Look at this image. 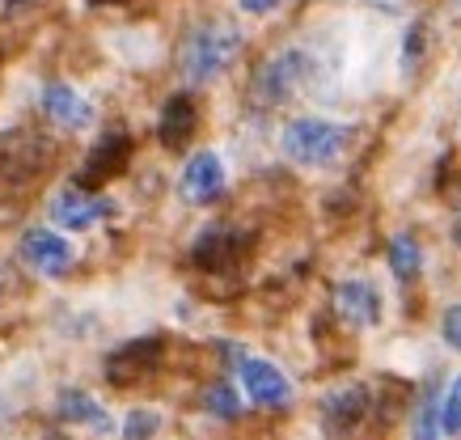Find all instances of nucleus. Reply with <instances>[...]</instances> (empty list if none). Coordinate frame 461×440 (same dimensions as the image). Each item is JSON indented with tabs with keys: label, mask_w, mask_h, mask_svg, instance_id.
Masks as SVG:
<instances>
[{
	"label": "nucleus",
	"mask_w": 461,
	"mask_h": 440,
	"mask_svg": "<svg viewBox=\"0 0 461 440\" xmlns=\"http://www.w3.org/2000/svg\"><path fill=\"white\" fill-rule=\"evenodd\" d=\"M42 114L59 123V128H89L94 123V106L81 98L72 85H47L42 89Z\"/></svg>",
	"instance_id": "13"
},
{
	"label": "nucleus",
	"mask_w": 461,
	"mask_h": 440,
	"mask_svg": "<svg viewBox=\"0 0 461 440\" xmlns=\"http://www.w3.org/2000/svg\"><path fill=\"white\" fill-rule=\"evenodd\" d=\"M335 305H339V313H343V322H351V327H377L381 322V297L368 280L339 284Z\"/></svg>",
	"instance_id": "12"
},
{
	"label": "nucleus",
	"mask_w": 461,
	"mask_h": 440,
	"mask_svg": "<svg viewBox=\"0 0 461 440\" xmlns=\"http://www.w3.org/2000/svg\"><path fill=\"white\" fill-rule=\"evenodd\" d=\"M22 258H26L30 271H39V275H68L72 267V246L59 238L56 229H30L26 238H22Z\"/></svg>",
	"instance_id": "6"
},
{
	"label": "nucleus",
	"mask_w": 461,
	"mask_h": 440,
	"mask_svg": "<svg viewBox=\"0 0 461 440\" xmlns=\"http://www.w3.org/2000/svg\"><path fill=\"white\" fill-rule=\"evenodd\" d=\"M195 131V102L191 98H169L166 111H161V123H157V136L166 148H182Z\"/></svg>",
	"instance_id": "16"
},
{
	"label": "nucleus",
	"mask_w": 461,
	"mask_h": 440,
	"mask_svg": "<svg viewBox=\"0 0 461 440\" xmlns=\"http://www.w3.org/2000/svg\"><path fill=\"white\" fill-rule=\"evenodd\" d=\"M157 427H161V415L153 407H136V411L123 419V440H153Z\"/></svg>",
	"instance_id": "18"
},
{
	"label": "nucleus",
	"mask_w": 461,
	"mask_h": 440,
	"mask_svg": "<svg viewBox=\"0 0 461 440\" xmlns=\"http://www.w3.org/2000/svg\"><path fill=\"white\" fill-rule=\"evenodd\" d=\"M102 216H111V199H98L89 195V191H81V186H72V191H64V195L56 199V220L64 229H94L102 220Z\"/></svg>",
	"instance_id": "14"
},
{
	"label": "nucleus",
	"mask_w": 461,
	"mask_h": 440,
	"mask_svg": "<svg viewBox=\"0 0 461 440\" xmlns=\"http://www.w3.org/2000/svg\"><path fill=\"white\" fill-rule=\"evenodd\" d=\"M241 385H246V394H250L258 407H284V402L293 398L288 377H284L271 360H258V355H246V360H241Z\"/></svg>",
	"instance_id": "8"
},
{
	"label": "nucleus",
	"mask_w": 461,
	"mask_h": 440,
	"mask_svg": "<svg viewBox=\"0 0 461 440\" xmlns=\"http://www.w3.org/2000/svg\"><path fill=\"white\" fill-rule=\"evenodd\" d=\"M440 432L445 436H461V377H453L440 402Z\"/></svg>",
	"instance_id": "19"
},
{
	"label": "nucleus",
	"mask_w": 461,
	"mask_h": 440,
	"mask_svg": "<svg viewBox=\"0 0 461 440\" xmlns=\"http://www.w3.org/2000/svg\"><path fill=\"white\" fill-rule=\"evenodd\" d=\"M368 390L364 385H343V390H330V394L321 398V427H326V436L330 440H348L356 427L364 424V415H368Z\"/></svg>",
	"instance_id": "5"
},
{
	"label": "nucleus",
	"mask_w": 461,
	"mask_h": 440,
	"mask_svg": "<svg viewBox=\"0 0 461 440\" xmlns=\"http://www.w3.org/2000/svg\"><path fill=\"white\" fill-rule=\"evenodd\" d=\"M241 51V30L229 22H208L191 34V43L182 47V72L191 81H212L216 72H224Z\"/></svg>",
	"instance_id": "1"
},
{
	"label": "nucleus",
	"mask_w": 461,
	"mask_h": 440,
	"mask_svg": "<svg viewBox=\"0 0 461 440\" xmlns=\"http://www.w3.org/2000/svg\"><path fill=\"white\" fill-rule=\"evenodd\" d=\"M157 360H161V339H136L119 347V352L106 360V382L111 385H136L140 377L157 369Z\"/></svg>",
	"instance_id": "10"
},
{
	"label": "nucleus",
	"mask_w": 461,
	"mask_h": 440,
	"mask_svg": "<svg viewBox=\"0 0 461 440\" xmlns=\"http://www.w3.org/2000/svg\"><path fill=\"white\" fill-rule=\"evenodd\" d=\"M30 4H39V0H5V9L14 13V9H30Z\"/></svg>",
	"instance_id": "24"
},
{
	"label": "nucleus",
	"mask_w": 461,
	"mask_h": 440,
	"mask_svg": "<svg viewBox=\"0 0 461 440\" xmlns=\"http://www.w3.org/2000/svg\"><path fill=\"white\" fill-rule=\"evenodd\" d=\"M127 157H131V140H127L123 131L102 136V140L89 148V157H85V170L77 174V186H81V191H94V186L111 183L114 174L127 166Z\"/></svg>",
	"instance_id": "7"
},
{
	"label": "nucleus",
	"mask_w": 461,
	"mask_h": 440,
	"mask_svg": "<svg viewBox=\"0 0 461 440\" xmlns=\"http://www.w3.org/2000/svg\"><path fill=\"white\" fill-rule=\"evenodd\" d=\"M415 440H440V407H436L432 398L415 415Z\"/></svg>",
	"instance_id": "21"
},
{
	"label": "nucleus",
	"mask_w": 461,
	"mask_h": 440,
	"mask_svg": "<svg viewBox=\"0 0 461 440\" xmlns=\"http://www.w3.org/2000/svg\"><path fill=\"white\" fill-rule=\"evenodd\" d=\"M224 191V166L216 153H199L186 161L182 170V195L191 203H212V199Z\"/></svg>",
	"instance_id": "11"
},
{
	"label": "nucleus",
	"mask_w": 461,
	"mask_h": 440,
	"mask_svg": "<svg viewBox=\"0 0 461 440\" xmlns=\"http://www.w3.org/2000/svg\"><path fill=\"white\" fill-rule=\"evenodd\" d=\"M51 166V140L34 128H14L0 136V174L9 183H30Z\"/></svg>",
	"instance_id": "3"
},
{
	"label": "nucleus",
	"mask_w": 461,
	"mask_h": 440,
	"mask_svg": "<svg viewBox=\"0 0 461 440\" xmlns=\"http://www.w3.org/2000/svg\"><path fill=\"white\" fill-rule=\"evenodd\" d=\"M42 440H68V436H59V432H47V436H42Z\"/></svg>",
	"instance_id": "26"
},
{
	"label": "nucleus",
	"mask_w": 461,
	"mask_h": 440,
	"mask_svg": "<svg viewBox=\"0 0 461 440\" xmlns=\"http://www.w3.org/2000/svg\"><path fill=\"white\" fill-rule=\"evenodd\" d=\"M453 242L461 246V216H457V225H453Z\"/></svg>",
	"instance_id": "25"
},
{
	"label": "nucleus",
	"mask_w": 461,
	"mask_h": 440,
	"mask_svg": "<svg viewBox=\"0 0 461 440\" xmlns=\"http://www.w3.org/2000/svg\"><path fill=\"white\" fill-rule=\"evenodd\" d=\"M56 411L64 424H77V427H94V432H111V415L102 411V402L94 394H85V390H59V402Z\"/></svg>",
	"instance_id": "15"
},
{
	"label": "nucleus",
	"mask_w": 461,
	"mask_h": 440,
	"mask_svg": "<svg viewBox=\"0 0 461 440\" xmlns=\"http://www.w3.org/2000/svg\"><path fill=\"white\" fill-rule=\"evenodd\" d=\"M203 407H208L212 415H221V419H233V415L241 411V398L229 390V385H212L208 398H203Z\"/></svg>",
	"instance_id": "20"
},
{
	"label": "nucleus",
	"mask_w": 461,
	"mask_h": 440,
	"mask_svg": "<svg viewBox=\"0 0 461 440\" xmlns=\"http://www.w3.org/2000/svg\"><path fill=\"white\" fill-rule=\"evenodd\" d=\"M305 76H309V56H305V51H280V56H276L263 72H258L254 94H258V102L276 106V102H288V98H293Z\"/></svg>",
	"instance_id": "4"
},
{
	"label": "nucleus",
	"mask_w": 461,
	"mask_h": 440,
	"mask_svg": "<svg viewBox=\"0 0 461 440\" xmlns=\"http://www.w3.org/2000/svg\"><path fill=\"white\" fill-rule=\"evenodd\" d=\"M348 148V128H339L330 119H296L284 131V153L296 166H330Z\"/></svg>",
	"instance_id": "2"
},
{
	"label": "nucleus",
	"mask_w": 461,
	"mask_h": 440,
	"mask_svg": "<svg viewBox=\"0 0 461 440\" xmlns=\"http://www.w3.org/2000/svg\"><path fill=\"white\" fill-rule=\"evenodd\" d=\"M238 4L246 9V13H271V9H276L280 0H238Z\"/></svg>",
	"instance_id": "23"
},
{
	"label": "nucleus",
	"mask_w": 461,
	"mask_h": 440,
	"mask_svg": "<svg viewBox=\"0 0 461 440\" xmlns=\"http://www.w3.org/2000/svg\"><path fill=\"white\" fill-rule=\"evenodd\" d=\"M246 246H250V238L241 233V229L233 225H212L203 238L195 242V250H191V258H195L203 271H221L229 267V263H238L241 255H246Z\"/></svg>",
	"instance_id": "9"
},
{
	"label": "nucleus",
	"mask_w": 461,
	"mask_h": 440,
	"mask_svg": "<svg viewBox=\"0 0 461 440\" xmlns=\"http://www.w3.org/2000/svg\"><path fill=\"white\" fill-rule=\"evenodd\" d=\"M440 335H445L448 347H457V352H461V305H453V310L445 313V327H440Z\"/></svg>",
	"instance_id": "22"
},
{
	"label": "nucleus",
	"mask_w": 461,
	"mask_h": 440,
	"mask_svg": "<svg viewBox=\"0 0 461 440\" xmlns=\"http://www.w3.org/2000/svg\"><path fill=\"white\" fill-rule=\"evenodd\" d=\"M390 267L398 280H415L423 267V255L420 246H415V238H393L390 242Z\"/></svg>",
	"instance_id": "17"
}]
</instances>
